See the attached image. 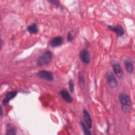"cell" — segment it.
<instances>
[{
    "label": "cell",
    "instance_id": "1",
    "mask_svg": "<svg viewBox=\"0 0 135 135\" xmlns=\"http://www.w3.org/2000/svg\"><path fill=\"white\" fill-rule=\"evenodd\" d=\"M119 99L122 105V109L125 113H129L131 111V101L128 95L124 93L119 94Z\"/></svg>",
    "mask_w": 135,
    "mask_h": 135
},
{
    "label": "cell",
    "instance_id": "2",
    "mask_svg": "<svg viewBox=\"0 0 135 135\" xmlns=\"http://www.w3.org/2000/svg\"><path fill=\"white\" fill-rule=\"evenodd\" d=\"M52 59V54L49 51H46L40 56L37 60L38 66H43L48 64Z\"/></svg>",
    "mask_w": 135,
    "mask_h": 135
},
{
    "label": "cell",
    "instance_id": "3",
    "mask_svg": "<svg viewBox=\"0 0 135 135\" xmlns=\"http://www.w3.org/2000/svg\"><path fill=\"white\" fill-rule=\"evenodd\" d=\"M37 75L38 77L46 80L47 81H52L53 79V73L49 71L42 70L40 71L37 73Z\"/></svg>",
    "mask_w": 135,
    "mask_h": 135
},
{
    "label": "cell",
    "instance_id": "4",
    "mask_svg": "<svg viewBox=\"0 0 135 135\" xmlns=\"http://www.w3.org/2000/svg\"><path fill=\"white\" fill-rule=\"evenodd\" d=\"M80 58L84 63L88 64L90 61V53L85 49L82 50L80 52Z\"/></svg>",
    "mask_w": 135,
    "mask_h": 135
},
{
    "label": "cell",
    "instance_id": "5",
    "mask_svg": "<svg viewBox=\"0 0 135 135\" xmlns=\"http://www.w3.org/2000/svg\"><path fill=\"white\" fill-rule=\"evenodd\" d=\"M107 80L109 85L111 88H115L118 85V82L115 79V78L114 76V75L111 72H109L107 75Z\"/></svg>",
    "mask_w": 135,
    "mask_h": 135
},
{
    "label": "cell",
    "instance_id": "6",
    "mask_svg": "<svg viewBox=\"0 0 135 135\" xmlns=\"http://www.w3.org/2000/svg\"><path fill=\"white\" fill-rule=\"evenodd\" d=\"M108 28L112 31L114 32L118 36H121L124 34V30L123 27L120 25H118L116 26H108Z\"/></svg>",
    "mask_w": 135,
    "mask_h": 135
},
{
    "label": "cell",
    "instance_id": "7",
    "mask_svg": "<svg viewBox=\"0 0 135 135\" xmlns=\"http://www.w3.org/2000/svg\"><path fill=\"white\" fill-rule=\"evenodd\" d=\"M83 119L88 127L89 129L91 128L92 127V120L91 118V117L89 113V112L85 109L83 110Z\"/></svg>",
    "mask_w": 135,
    "mask_h": 135
},
{
    "label": "cell",
    "instance_id": "8",
    "mask_svg": "<svg viewBox=\"0 0 135 135\" xmlns=\"http://www.w3.org/2000/svg\"><path fill=\"white\" fill-rule=\"evenodd\" d=\"M63 42V38L60 36H55L50 41V45L52 47H57L61 45Z\"/></svg>",
    "mask_w": 135,
    "mask_h": 135
},
{
    "label": "cell",
    "instance_id": "9",
    "mask_svg": "<svg viewBox=\"0 0 135 135\" xmlns=\"http://www.w3.org/2000/svg\"><path fill=\"white\" fill-rule=\"evenodd\" d=\"M16 94H17V92L15 91H10L7 92L5 95V97L3 100V104L4 105L7 104L9 101V100L13 99L16 95Z\"/></svg>",
    "mask_w": 135,
    "mask_h": 135
},
{
    "label": "cell",
    "instance_id": "10",
    "mask_svg": "<svg viewBox=\"0 0 135 135\" xmlns=\"http://www.w3.org/2000/svg\"><path fill=\"white\" fill-rule=\"evenodd\" d=\"M113 69L115 74L119 78H121L123 76V72L120 65L118 63H113Z\"/></svg>",
    "mask_w": 135,
    "mask_h": 135
},
{
    "label": "cell",
    "instance_id": "11",
    "mask_svg": "<svg viewBox=\"0 0 135 135\" xmlns=\"http://www.w3.org/2000/svg\"><path fill=\"white\" fill-rule=\"evenodd\" d=\"M124 66L126 70L129 73H132L133 71V65L132 61L129 59H126L124 61Z\"/></svg>",
    "mask_w": 135,
    "mask_h": 135
},
{
    "label": "cell",
    "instance_id": "12",
    "mask_svg": "<svg viewBox=\"0 0 135 135\" xmlns=\"http://www.w3.org/2000/svg\"><path fill=\"white\" fill-rule=\"evenodd\" d=\"M60 94L62 97V98L66 101L67 102H71L72 101V99L70 95V94L69 93L68 91L64 90H61L60 91Z\"/></svg>",
    "mask_w": 135,
    "mask_h": 135
},
{
    "label": "cell",
    "instance_id": "13",
    "mask_svg": "<svg viewBox=\"0 0 135 135\" xmlns=\"http://www.w3.org/2000/svg\"><path fill=\"white\" fill-rule=\"evenodd\" d=\"M28 32L31 34H35L38 31V28L35 23H32L28 26L27 28Z\"/></svg>",
    "mask_w": 135,
    "mask_h": 135
},
{
    "label": "cell",
    "instance_id": "14",
    "mask_svg": "<svg viewBox=\"0 0 135 135\" xmlns=\"http://www.w3.org/2000/svg\"><path fill=\"white\" fill-rule=\"evenodd\" d=\"M80 126L81 127V128L83 131V133L85 134H86V135H88V134H91V133L89 131L88 129L87 128V127L85 126V125L84 124V123L81 121L80 122Z\"/></svg>",
    "mask_w": 135,
    "mask_h": 135
},
{
    "label": "cell",
    "instance_id": "15",
    "mask_svg": "<svg viewBox=\"0 0 135 135\" xmlns=\"http://www.w3.org/2000/svg\"><path fill=\"white\" fill-rule=\"evenodd\" d=\"M6 134L7 135H8V134H11V135L15 134H16L15 130V129H14L13 128L9 127V128H8Z\"/></svg>",
    "mask_w": 135,
    "mask_h": 135
},
{
    "label": "cell",
    "instance_id": "16",
    "mask_svg": "<svg viewBox=\"0 0 135 135\" xmlns=\"http://www.w3.org/2000/svg\"><path fill=\"white\" fill-rule=\"evenodd\" d=\"M69 89L71 93H73L74 91V83L72 79H71L69 81Z\"/></svg>",
    "mask_w": 135,
    "mask_h": 135
},
{
    "label": "cell",
    "instance_id": "17",
    "mask_svg": "<svg viewBox=\"0 0 135 135\" xmlns=\"http://www.w3.org/2000/svg\"><path fill=\"white\" fill-rule=\"evenodd\" d=\"M73 39V35L71 33H69L67 35V41L68 42H71V41H72Z\"/></svg>",
    "mask_w": 135,
    "mask_h": 135
},
{
    "label": "cell",
    "instance_id": "18",
    "mask_svg": "<svg viewBox=\"0 0 135 135\" xmlns=\"http://www.w3.org/2000/svg\"><path fill=\"white\" fill-rule=\"evenodd\" d=\"M79 80H80V82L81 84L83 85L84 84V79L83 78V76H82V75H79Z\"/></svg>",
    "mask_w": 135,
    "mask_h": 135
}]
</instances>
